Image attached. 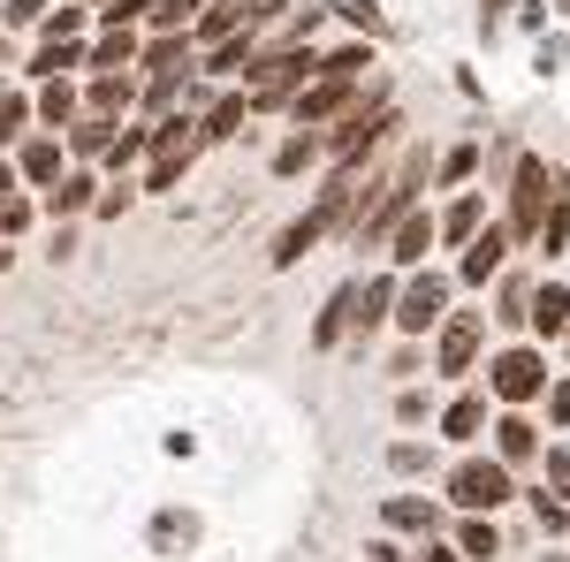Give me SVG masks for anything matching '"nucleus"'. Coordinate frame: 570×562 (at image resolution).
<instances>
[{
    "label": "nucleus",
    "instance_id": "1",
    "mask_svg": "<svg viewBox=\"0 0 570 562\" xmlns=\"http://www.w3.org/2000/svg\"><path fill=\"white\" fill-rule=\"evenodd\" d=\"M312 85V46H259V61L244 69V99L259 115H289V99Z\"/></svg>",
    "mask_w": 570,
    "mask_h": 562
},
{
    "label": "nucleus",
    "instance_id": "2",
    "mask_svg": "<svg viewBox=\"0 0 570 562\" xmlns=\"http://www.w3.org/2000/svg\"><path fill=\"white\" fill-rule=\"evenodd\" d=\"M419 190H426V152H411L389 183H365V198H357V244H389V228L419 206Z\"/></svg>",
    "mask_w": 570,
    "mask_h": 562
},
{
    "label": "nucleus",
    "instance_id": "3",
    "mask_svg": "<svg viewBox=\"0 0 570 562\" xmlns=\"http://www.w3.org/2000/svg\"><path fill=\"white\" fill-rule=\"evenodd\" d=\"M487 395H494V403H510V411L540 403V395H548V349H540V343L494 349V357H487Z\"/></svg>",
    "mask_w": 570,
    "mask_h": 562
},
{
    "label": "nucleus",
    "instance_id": "4",
    "mask_svg": "<svg viewBox=\"0 0 570 562\" xmlns=\"http://www.w3.org/2000/svg\"><path fill=\"white\" fill-rule=\"evenodd\" d=\"M510 494H518V479H510L502 456H456V464H449V510H480V517H494Z\"/></svg>",
    "mask_w": 570,
    "mask_h": 562
},
{
    "label": "nucleus",
    "instance_id": "5",
    "mask_svg": "<svg viewBox=\"0 0 570 562\" xmlns=\"http://www.w3.org/2000/svg\"><path fill=\"white\" fill-rule=\"evenodd\" d=\"M548 198H556V175H548V160H518V175H510V214H502V236H510V244H532V236H540V220H548Z\"/></svg>",
    "mask_w": 570,
    "mask_h": 562
},
{
    "label": "nucleus",
    "instance_id": "6",
    "mask_svg": "<svg viewBox=\"0 0 570 562\" xmlns=\"http://www.w3.org/2000/svg\"><path fill=\"white\" fill-rule=\"evenodd\" d=\"M441 319H449V282H441V274L395 282V327H403V335H434Z\"/></svg>",
    "mask_w": 570,
    "mask_h": 562
},
{
    "label": "nucleus",
    "instance_id": "7",
    "mask_svg": "<svg viewBox=\"0 0 570 562\" xmlns=\"http://www.w3.org/2000/svg\"><path fill=\"white\" fill-rule=\"evenodd\" d=\"M480 343H487V319H480V312H449V319L434 327V373L464 381V373L480 365Z\"/></svg>",
    "mask_w": 570,
    "mask_h": 562
},
{
    "label": "nucleus",
    "instance_id": "8",
    "mask_svg": "<svg viewBox=\"0 0 570 562\" xmlns=\"http://www.w3.org/2000/svg\"><path fill=\"white\" fill-rule=\"evenodd\" d=\"M357 107V85H343V77H312L297 99H289V122L297 130H320V122H343Z\"/></svg>",
    "mask_w": 570,
    "mask_h": 562
},
{
    "label": "nucleus",
    "instance_id": "9",
    "mask_svg": "<svg viewBox=\"0 0 570 562\" xmlns=\"http://www.w3.org/2000/svg\"><path fill=\"white\" fill-rule=\"evenodd\" d=\"M137 91H145V77H137V69H99V77L85 85V115L122 122V115H137Z\"/></svg>",
    "mask_w": 570,
    "mask_h": 562
},
{
    "label": "nucleus",
    "instance_id": "10",
    "mask_svg": "<svg viewBox=\"0 0 570 562\" xmlns=\"http://www.w3.org/2000/svg\"><path fill=\"white\" fill-rule=\"evenodd\" d=\"M381 252H389L395 274H419V259L434 252V214H426V206H411V214L389 228V244H381Z\"/></svg>",
    "mask_w": 570,
    "mask_h": 562
},
{
    "label": "nucleus",
    "instance_id": "11",
    "mask_svg": "<svg viewBox=\"0 0 570 562\" xmlns=\"http://www.w3.org/2000/svg\"><path fill=\"white\" fill-rule=\"evenodd\" d=\"M8 160H16V175H23V183H46V190H53V183L69 175V145H61V130H46V137H23Z\"/></svg>",
    "mask_w": 570,
    "mask_h": 562
},
{
    "label": "nucleus",
    "instance_id": "12",
    "mask_svg": "<svg viewBox=\"0 0 570 562\" xmlns=\"http://www.w3.org/2000/svg\"><path fill=\"white\" fill-rule=\"evenodd\" d=\"M381 524L389 532H411V540H434L441 524H449V510H441L434 494H389L381 502Z\"/></svg>",
    "mask_w": 570,
    "mask_h": 562
},
{
    "label": "nucleus",
    "instance_id": "13",
    "mask_svg": "<svg viewBox=\"0 0 570 562\" xmlns=\"http://www.w3.org/2000/svg\"><path fill=\"white\" fill-rule=\"evenodd\" d=\"M244 122H252V99H244V91H220L214 107L198 115V130H190V145H198V152H214V145H228V137L244 130Z\"/></svg>",
    "mask_w": 570,
    "mask_h": 562
},
{
    "label": "nucleus",
    "instance_id": "14",
    "mask_svg": "<svg viewBox=\"0 0 570 562\" xmlns=\"http://www.w3.org/2000/svg\"><path fill=\"white\" fill-rule=\"evenodd\" d=\"M395 282H403V274H365V282H357V304H351V343H365V335H373V327H381V319L395 312Z\"/></svg>",
    "mask_w": 570,
    "mask_h": 562
},
{
    "label": "nucleus",
    "instance_id": "15",
    "mask_svg": "<svg viewBox=\"0 0 570 562\" xmlns=\"http://www.w3.org/2000/svg\"><path fill=\"white\" fill-rule=\"evenodd\" d=\"M525 327L540 335V343H563V327H570V282H540V289H532Z\"/></svg>",
    "mask_w": 570,
    "mask_h": 562
},
{
    "label": "nucleus",
    "instance_id": "16",
    "mask_svg": "<svg viewBox=\"0 0 570 562\" xmlns=\"http://www.w3.org/2000/svg\"><path fill=\"white\" fill-rule=\"evenodd\" d=\"M31 115H39L46 130H69V122L85 115V91L69 85V77H46V85L31 91Z\"/></svg>",
    "mask_w": 570,
    "mask_h": 562
},
{
    "label": "nucleus",
    "instance_id": "17",
    "mask_svg": "<svg viewBox=\"0 0 570 562\" xmlns=\"http://www.w3.org/2000/svg\"><path fill=\"white\" fill-rule=\"evenodd\" d=\"M351 304H357V282H335V297L320 304V319H312V349H343L351 343Z\"/></svg>",
    "mask_w": 570,
    "mask_h": 562
},
{
    "label": "nucleus",
    "instance_id": "18",
    "mask_svg": "<svg viewBox=\"0 0 570 562\" xmlns=\"http://www.w3.org/2000/svg\"><path fill=\"white\" fill-rule=\"evenodd\" d=\"M190 53H198L190 31H153V39L137 46V69H145V77H168V69H190Z\"/></svg>",
    "mask_w": 570,
    "mask_h": 562
},
{
    "label": "nucleus",
    "instance_id": "19",
    "mask_svg": "<svg viewBox=\"0 0 570 562\" xmlns=\"http://www.w3.org/2000/svg\"><path fill=\"white\" fill-rule=\"evenodd\" d=\"M494 456H502V464H532V456H540V426H532L525 411H502V418H494Z\"/></svg>",
    "mask_w": 570,
    "mask_h": 562
},
{
    "label": "nucleus",
    "instance_id": "20",
    "mask_svg": "<svg viewBox=\"0 0 570 562\" xmlns=\"http://www.w3.org/2000/svg\"><path fill=\"white\" fill-rule=\"evenodd\" d=\"M502 252H510V236H502V228H480V236L464 244V282H472V289L502 282Z\"/></svg>",
    "mask_w": 570,
    "mask_h": 562
},
{
    "label": "nucleus",
    "instance_id": "21",
    "mask_svg": "<svg viewBox=\"0 0 570 562\" xmlns=\"http://www.w3.org/2000/svg\"><path fill=\"white\" fill-rule=\"evenodd\" d=\"M198 61H206V77H244V69L259 61V31H228V39L206 46Z\"/></svg>",
    "mask_w": 570,
    "mask_h": 562
},
{
    "label": "nucleus",
    "instance_id": "22",
    "mask_svg": "<svg viewBox=\"0 0 570 562\" xmlns=\"http://www.w3.org/2000/svg\"><path fill=\"white\" fill-rule=\"evenodd\" d=\"M320 244H327V220H320V214H297L282 236H274V252H266V259H274V266H297L305 252H320Z\"/></svg>",
    "mask_w": 570,
    "mask_h": 562
},
{
    "label": "nucleus",
    "instance_id": "23",
    "mask_svg": "<svg viewBox=\"0 0 570 562\" xmlns=\"http://www.w3.org/2000/svg\"><path fill=\"white\" fill-rule=\"evenodd\" d=\"M115 130H122V122H107V115H77L61 145H69V160H107V145H115Z\"/></svg>",
    "mask_w": 570,
    "mask_h": 562
},
{
    "label": "nucleus",
    "instance_id": "24",
    "mask_svg": "<svg viewBox=\"0 0 570 562\" xmlns=\"http://www.w3.org/2000/svg\"><path fill=\"white\" fill-rule=\"evenodd\" d=\"M456 555H464V562H494V555H502V532H494V517L464 510V517H456Z\"/></svg>",
    "mask_w": 570,
    "mask_h": 562
},
{
    "label": "nucleus",
    "instance_id": "25",
    "mask_svg": "<svg viewBox=\"0 0 570 562\" xmlns=\"http://www.w3.org/2000/svg\"><path fill=\"white\" fill-rule=\"evenodd\" d=\"M373 69V39H351V46H335V53H312V77H343V85H357Z\"/></svg>",
    "mask_w": 570,
    "mask_h": 562
},
{
    "label": "nucleus",
    "instance_id": "26",
    "mask_svg": "<svg viewBox=\"0 0 570 562\" xmlns=\"http://www.w3.org/2000/svg\"><path fill=\"white\" fill-rule=\"evenodd\" d=\"M228 31H244V0H206L190 23V46H220Z\"/></svg>",
    "mask_w": 570,
    "mask_h": 562
},
{
    "label": "nucleus",
    "instance_id": "27",
    "mask_svg": "<svg viewBox=\"0 0 570 562\" xmlns=\"http://www.w3.org/2000/svg\"><path fill=\"white\" fill-rule=\"evenodd\" d=\"M480 220H487V206H480V198H456V206H449V214L434 220V244H449V252H464V244L480 236Z\"/></svg>",
    "mask_w": 570,
    "mask_h": 562
},
{
    "label": "nucleus",
    "instance_id": "28",
    "mask_svg": "<svg viewBox=\"0 0 570 562\" xmlns=\"http://www.w3.org/2000/svg\"><path fill=\"white\" fill-rule=\"evenodd\" d=\"M137 46H145L137 31H99V39H91V61H85V69H91V77H99V69H137Z\"/></svg>",
    "mask_w": 570,
    "mask_h": 562
},
{
    "label": "nucleus",
    "instance_id": "29",
    "mask_svg": "<svg viewBox=\"0 0 570 562\" xmlns=\"http://www.w3.org/2000/svg\"><path fill=\"white\" fill-rule=\"evenodd\" d=\"M46 206H53V214H91V206H99V183H91L85 168H69L53 190H46Z\"/></svg>",
    "mask_w": 570,
    "mask_h": 562
},
{
    "label": "nucleus",
    "instance_id": "30",
    "mask_svg": "<svg viewBox=\"0 0 570 562\" xmlns=\"http://www.w3.org/2000/svg\"><path fill=\"white\" fill-rule=\"evenodd\" d=\"M441 433H449V441H480L487 433V395H456V403L441 411Z\"/></svg>",
    "mask_w": 570,
    "mask_h": 562
},
{
    "label": "nucleus",
    "instance_id": "31",
    "mask_svg": "<svg viewBox=\"0 0 570 562\" xmlns=\"http://www.w3.org/2000/svg\"><path fill=\"white\" fill-rule=\"evenodd\" d=\"M320 160H327V137H320V130H297L282 152H274V175H305V168H320Z\"/></svg>",
    "mask_w": 570,
    "mask_h": 562
},
{
    "label": "nucleus",
    "instance_id": "32",
    "mask_svg": "<svg viewBox=\"0 0 570 562\" xmlns=\"http://www.w3.org/2000/svg\"><path fill=\"white\" fill-rule=\"evenodd\" d=\"M145 152H153V122H130V130H115V145H107V160H99V168L122 175L130 160H145Z\"/></svg>",
    "mask_w": 570,
    "mask_h": 562
},
{
    "label": "nucleus",
    "instance_id": "33",
    "mask_svg": "<svg viewBox=\"0 0 570 562\" xmlns=\"http://www.w3.org/2000/svg\"><path fill=\"white\" fill-rule=\"evenodd\" d=\"M532 244H540L548 259H556V252L570 244V190H563V183H556V198H548V220H540V236H532Z\"/></svg>",
    "mask_w": 570,
    "mask_h": 562
},
{
    "label": "nucleus",
    "instance_id": "34",
    "mask_svg": "<svg viewBox=\"0 0 570 562\" xmlns=\"http://www.w3.org/2000/svg\"><path fill=\"white\" fill-rule=\"evenodd\" d=\"M31 122H39V115H31V99H23V91H8V99H0V152H16Z\"/></svg>",
    "mask_w": 570,
    "mask_h": 562
},
{
    "label": "nucleus",
    "instance_id": "35",
    "mask_svg": "<svg viewBox=\"0 0 570 562\" xmlns=\"http://www.w3.org/2000/svg\"><path fill=\"white\" fill-rule=\"evenodd\" d=\"M434 464H441V456H434V448H419V441H395V448H389V472L395 479H426Z\"/></svg>",
    "mask_w": 570,
    "mask_h": 562
},
{
    "label": "nucleus",
    "instance_id": "36",
    "mask_svg": "<svg viewBox=\"0 0 570 562\" xmlns=\"http://www.w3.org/2000/svg\"><path fill=\"white\" fill-rule=\"evenodd\" d=\"M434 175H441V183H472V175H480V145H449Z\"/></svg>",
    "mask_w": 570,
    "mask_h": 562
},
{
    "label": "nucleus",
    "instance_id": "37",
    "mask_svg": "<svg viewBox=\"0 0 570 562\" xmlns=\"http://www.w3.org/2000/svg\"><path fill=\"white\" fill-rule=\"evenodd\" d=\"M335 8H343V16L357 23V39H389V16H381L373 0H335Z\"/></svg>",
    "mask_w": 570,
    "mask_h": 562
},
{
    "label": "nucleus",
    "instance_id": "38",
    "mask_svg": "<svg viewBox=\"0 0 570 562\" xmlns=\"http://www.w3.org/2000/svg\"><path fill=\"white\" fill-rule=\"evenodd\" d=\"M198 23V0H153V31H190Z\"/></svg>",
    "mask_w": 570,
    "mask_h": 562
},
{
    "label": "nucleus",
    "instance_id": "39",
    "mask_svg": "<svg viewBox=\"0 0 570 562\" xmlns=\"http://www.w3.org/2000/svg\"><path fill=\"white\" fill-rule=\"evenodd\" d=\"M99 23H107V31H137V23H153V0H107Z\"/></svg>",
    "mask_w": 570,
    "mask_h": 562
},
{
    "label": "nucleus",
    "instance_id": "40",
    "mask_svg": "<svg viewBox=\"0 0 570 562\" xmlns=\"http://www.w3.org/2000/svg\"><path fill=\"white\" fill-rule=\"evenodd\" d=\"M130 206H137V183L122 175V183H107V190H99V206H91V214H99V220H122Z\"/></svg>",
    "mask_w": 570,
    "mask_h": 562
},
{
    "label": "nucleus",
    "instance_id": "41",
    "mask_svg": "<svg viewBox=\"0 0 570 562\" xmlns=\"http://www.w3.org/2000/svg\"><path fill=\"white\" fill-rule=\"evenodd\" d=\"M426 418H434V395H426V388L395 395V426H426Z\"/></svg>",
    "mask_w": 570,
    "mask_h": 562
},
{
    "label": "nucleus",
    "instance_id": "42",
    "mask_svg": "<svg viewBox=\"0 0 570 562\" xmlns=\"http://www.w3.org/2000/svg\"><path fill=\"white\" fill-rule=\"evenodd\" d=\"M31 220H39V214H31V198H0V244H16Z\"/></svg>",
    "mask_w": 570,
    "mask_h": 562
},
{
    "label": "nucleus",
    "instance_id": "43",
    "mask_svg": "<svg viewBox=\"0 0 570 562\" xmlns=\"http://www.w3.org/2000/svg\"><path fill=\"white\" fill-rule=\"evenodd\" d=\"M77 31H85V8H46L39 39H77Z\"/></svg>",
    "mask_w": 570,
    "mask_h": 562
},
{
    "label": "nucleus",
    "instance_id": "44",
    "mask_svg": "<svg viewBox=\"0 0 570 562\" xmlns=\"http://www.w3.org/2000/svg\"><path fill=\"white\" fill-rule=\"evenodd\" d=\"M532 517H540V532H570V510L556 502V494H548V486L532 494Z\"/></svg>",
    "mask_w": 570,
    "mask_h": 562
},
{
    "label": "nucleus",
    "instance_id": "45",
    "mask_svg": "<svg viewBox=\"0 0 570 562\" xmlns=\"http://www.w3.org/2000/svg\"><path fill=\"white\" fill-rule=\"evenodd\" d=\"M548 494L570 502V448H548Z\"/></svg>",
    "mask_w": 570,
    "mask_h": 562
},
{
    "label": "nucleus",
    "instance_id": "46",
    "mask_svg": "<svg viewBox=\"0 0 570 562\" xmlns=\"http://www.w3.org/2000/svg\"><path fill=\"white\" fill-rule=\"evenodd\" d=\"M266 23H282V0H244V31H266Z\"/></svg>",
    "mask_w": 570,
    "mask_h": 562
},
{
    "label": "nucleus",
    "instance_id": "47",
    "mask_svg": "<svg viewBox=\"0 0 570 562\" xmlns=\"http://www.w3.org/2000/svg\"><path fill=\"white\" fill-rule=\"evenodd\" d=\"M540 403H548V426H570V381H556Z\"/></svg>",
    "mask_w": 570,
    "mask_h": 562
},
{
    "label": "nucleus",
    "instance_id": "48",
    "mask_svg": "<svg viewBox=\"0 0 570 562\" xmlns=\"http://www.w3.org/2000/svg\"><path fill=\"white\" fill-rule=\"evenodd\" d=\"M8 23H16V31H31V23H46V0H8Z\"/></svg>",
    "mask_w": 570,
    "mask_h": 562
},
{
    "label": "nucleus",
    "instance_id": "49",
    "mask_svg": "<svg viewBox=\"0 0 570 562\" xmlns=\"http://www.w3.org/2000/svg\"><path fill=\"white\" fill-rule=\"evenodd\" d=\"M525 304H532L525 282H502V319H525Z\"/></svg>",
    "mask_w": 570,
    "mask_h": 562
},
{
    "label": "nucleus",
    "instance_id": "50",
    "mask_svg": "<svg viewBox=\"0 0 570 562\" xmlns=\"http://www.w3.org/2000/svg\"><path fill=\"white\" fill-rule=\"evenodd\" d=\"M502 8H510V0H480V31H494V23H502Z\"/></svg>",
    "mask_w": 570,
    "mask_h": 562
},
{
    "label": "nucleus",
    "instance_id": "51",
    "mask_svg": "<svg viewBox=\"0 0 570 562\" xmlns=\"http://www.w3.org/2000/svg\"><path fill=\"white\" fill-rule=\"evenodd\" d=\"M419 562H464V555H456V548H434V540H426V548H419Z\"/></svg>",
    "mask_w": 570,
    "mask_h": 562
},
{
    "label": "nucleus",
    "instance_id": "52",
    "mask_svg": "<svg viewBox=\"0 0 570 562\" xmlns=\"http://www.w3.org/2000/svg\"><path fill=\"white\" fill-rule=\"evenodd\" d=\"M0 198H16V168H0Z\"/></svg>",
    "mask_w": 570,
    "mask_h": 562
},
{
    "label": "nucleus",
    "instance_id": "53",
    "mask_svg": "<svg viewBox=\"0 0 570 562\" xmlns=\"http://www.w3.org/2000/svg\"><path fill=\"white\" fill-rule=\"evenodd\" d=\"M8 266H16V259H8V244H0V282H8Z\"/></svg>",
    "mask_w": 570,
    "mask_h": 562
},
{
    "label": "nucleus",
    "instance_id": "54",
    "mask_svg": "<svg viewBox=\"0 0 570 562\" xmlns=\"http://www.w3.org/2000/svg\"><path fill=\"white\" fill-rule=\"evenodd\" d=\"M0 69H8V39H0Z\"/></svg>",
    "mask_w": 570,
    "mask_h": 562
},
{
    "label": "nucleus",
    "instance_id": "55",
    "mask_svg": "<svg viewBox=\"0 0 570 562\" xmlns=\"http://www.w3.org/2000/svg\"><path fill=\"white\" fill-rule=\"evenodd\" d=\"M563 349H570V327H563Z\"/></svg>",
    "mask_w": 570,
    "mask_h": 562
},
{
    "label": "nucleus",
    "instance_id": "56",
    "mask_svg": "<svg viewBox=\"0 0 570 562\" xmlns=\"http://www.w3.org/2000/svg\"><path fill=\"white\" fill-rule=\"evenodd\" d=\"M0 99H8V85H0Z\"/></svg>",
    "mask_w": 570,
    "mask_h": 562
}]
</instances>
